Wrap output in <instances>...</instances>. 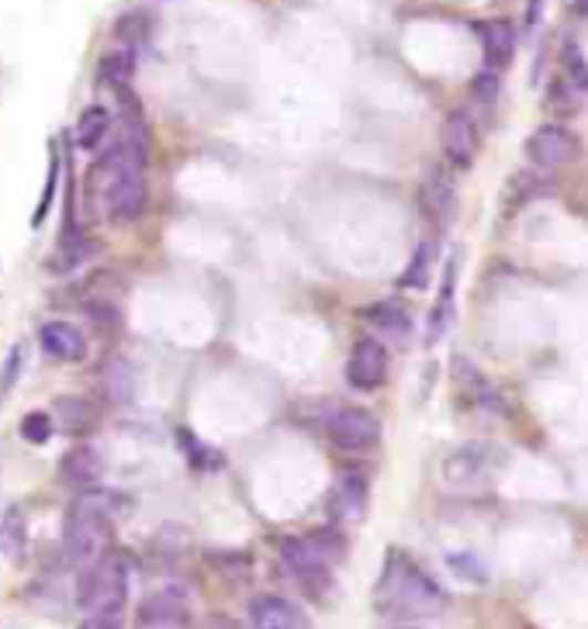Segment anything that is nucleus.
Here are the masks:
<instances>
[{
    "mask_svg": "<svg viewBox=\"0 0 588 629\" xmlns=\"http://www.w3.org/2000/svg\"><path fill=\"white\" fill-rule=\"evenodd\" d=\"M343 543L336 533H312V536H288L281 539V560L285 567L295 575V581L312 591L322 595L332 585V564L340 560Z\"/></svg>",
    "mask_w": 588,
    "mask_h": 629,
    "instance_id": "nucleus-5",
    "label": "nucleus"
},
{
    "mask_svg": "<svg viewBox=\"0 0 588 629\" xmlns=\"http://www.w3.org/2000/svg\"><path fill=\"white\" fill-rule=\"evenodd\" d=\"M388 378V350L374 336H363L353 342V353L347 360V381L357 391H374Z\"/></svg>",
    "mask_w": 588,
    "mask_h": 629,
    "instance_id": "nucleus-8",
    "label": "nucleus"
},
{
    "mask_svg": "<svg viewBox=\"0 0 588 629\" xmlns=\"http://www.w3.org/2000/svg\"><path fill=\"white\" fill-rule=\"evenodd\" d=\"M440 146H443V156L457 169H467L474 163V156H478V125H474L467 111L446 114V122L440 128Z\"/></svg>",
    "mask_w": 588,
    "mask_h": 629,
    "instance_id": "nucleus-9",
    "label": "nucleus"
},
{
    "mask_svg": "<svg viewBox=\"0 0 588 629\" xmlns=\"http://www.w3.org/2000/svg\"><path fill=\"white\" fill-rule=\"evenodd\" d=\"M249 626L254 629H312L308 616L281 595H260L249 602Z\"/></svg>",
    "mask_w": 588,
    "mask_h": 629,
    "instance_id": "nucleus-11",
    "label": "nucleus"
},
{
    "mask_svg": "<svg viewBox=\"0 0 588 629\" xmlns=\"http://www.w3.org/2000/svg\"><path fill=\"white\" fill-rule=\"evenodd\" d=\"M55 184H60V156H55V153H52V166H49V181H45V187H42V197H39V208H35V215H32V225H42L45 212L52 208V197H55Z\"/></svg>",
    "mask_w": 588,
    "mask_h": 629,
    "instance_id": "nucleus-30",
    "label": "nucleus"
},
{
    "mask_svg": "<svg viewBox=\"0 0 588 629\" xmlns=\"http://www.w3.org/2000/svg\"><path fill=\"white\" fill-rule=\"evenodd\" d=\"M122 498L115 492L91 488L83 492L70 512H66V526H63V557L73 567L87 570L97 564L107 547H111V516L118 512Z\"/></svg>",
    "mask_w": 588,
    "mask_h": 629,
    "instance_id": "nucleus-3",
    "label": "nucleus"
},
{
    "mask_svg": "<svg viewBox=\"0 0 588 629\" xmlns=\"http://www.w3.org/2000/svg\"><path fill=\"white\" fill-rule=\"evenodd\" d=\"M28 550V516L21 505H11L0 516V554L8 560H21Z\"/></svg>",
    "mask_w": 588,
    "mask_h": 629,
    "instance_id": "nucleus-20",
    "label": "nucleus"
},
{
    "mask_svg": "<svg viewBox=\"0 0 588 629\" xmlns=\"http://www.w3.org/2000/svg\"><path fill=\"white\" fill-rule=\"evenodd\" d=\"M581 156V142L565 125H540L526 138V159L540 169H561Z\"/></svg>",
    "mask_w": 588,
    "mask_h": 629,
    "instance_id": "nucleus-6",
    "label": "nucleus"
},
{
    "mask_svg": "<svg viewBox=\"0 0 588 629\" xmlns=\"http://www.w3.org/2000/svg\"><path fill=\"white\" fill-rule=\"evenodd\" d=\"M135 76V49H111L107 55H101L97 63V80L104 87H115L118 94L128 91V83Z\"/></svg>",
    "mask_w": 588,
    "mask_h": 629,
    "instance_id": "nucleus-19",
    "label": "nucleus"
},
{
    "mask_svg": "<svg viewBox=\"0 0 588 629\" xmlns=\"http://www.w3.org/2000/svg\"><path fill=\"white\" fill-rule=\"evenodd\" d=\"M436 260H440V246H436V239L419 243V246H415V252H412V260H409V267H405V270H402V277H399V283H402V288H409V291L426 288L430 277H433Z\"/></svg>",
    "mask_w": 588,
    "mask_h": 629,
    "instance_id": "nucleus-21",
    "label": "nucleus"
},
{
    "mask_svg": "<svg viewBox=\"0 0 588 629\" xmlns=\"http://www.w3.org/2000/svg\"><path fill=\"white\" fill-rule=\"evenodd\" d=\"M540 11H544V0H529V11H526V24H537Z\"/></svg>",
    "mask_w": 588,
    "mask_h": 629,
    "instance_id": "nucleus-34",
    "label": "nucleus"
},
{
    "mask_svg": "<svg viewBox=\"0 0 588 629\" xmlns=\"http://www.w3.org/2000/svg\"><path fill=\"white\" fill-rule=\"evenodd\" d=\"M575 14H588V0H571Z\"/></svg>",
    "mask_w": 588,
    "mask_h": 629,
    "instance_id": "nucleus-35",
    "label": "nucleus"
},
{
    "mask_svg": "<svg viewBox=\"0 0 588 629\" xmlns=\"http://www.w3.org/2000/svg\"><path fill=\"white\" fill-rule=\"evenodd\" d=\"M363 319H368L384 339L391 342H405L412 336V319H409V311L395 301H378L371 305L368 311H363Z\"/></svg>",
    "mask_w": 588,
    "mask_h": 629,
    "instance_id": "nucleus-18",
    "label": "nucleus"
},
{
    "mask_svg": "<svg viewBox=\"0 0 588 629\" xmlns=\"http://www.w3.org/2000/svg\"><path fill=\"white\" fill-rule=\"evenodd\" d=\"M39 342L55 360H83V353H87V339L73 322H45L39 329Z\"/></svg>",
    "mask_w": 588,
    "mask_h": 629,
    "instance_id": "nucleus-15",
    "label": "nucleus"
},
{
    "mask_svg": "<svg viewBox=\"0 0 588 629\" xmlns=\"http://www.w3.org/2000/svg\"><path fill=\"white\" fill-rule=\"evenodd\" d=\"M478 35H482V49H485V66L492 73L506 70L516 55V32L506 18H492L478 24Z\"/></svg>",
    "mask_w": 588,
    "mask_h": 629,
    "instance_id": "nucleus-13",
    "label": "nucleus"
},
{
    "mask_svg": "<svg viewBox=\"0 0 588 629\" xmlns=\"http://www.w3.org/2000/svg\"><path fill=\"white\" fill-rule=\"evenodd\" d=\"M125 595H128V564L122 554H104L80 575L76 602L83 612H91V622H97L101 629H118Z\"/></svg>",
    "mask_w": 588,
    "mask_h": 629,
    "instance_id": "nucleus-4",
    "label": "nucleus"
},
{
    "mask_svg": "<svg viewBox=\"0 0 588 629\" xmlns=\"http://www.w3.org/2000/svg\"><path fill=\"white\" fill-rule=\"evenodd\" d=\"M451 308H454V264L443 277V291H440V301L430 314V342H440L443 332L451 329Z\"/></svg>",
    "mask_w": 588,
    "mask_h": 629,
    "instance_id": "nucleus-26",
    "label": "nucleus"
},
{
    "mask_svg": "<svg viewBox=\"0 0 588 629\" xmlns=\"http://www.w3.org/2000/svg\"><path fill=\"white\" fill-rule=\"evenodd\" d=\"M55 415H60V425L70 429V433H87V429L97 422V409L83 398H60L55 402Z\"/></svg>",
    "mask_w": 588,
    "mask_h": 629,
    "instance_id": "nucleus-24",
    "label": "nucleus"
},
{
    "mask_svg": "<svg viewBox=\"0 0 588 629\" xmlns=\"http://www.w3.org/2000/svg\"><path fill=\"white\" fill-rule=\"evenodd\" d=\"M454 187L451 184H443V181H430L426 187H423V208H426V215H433V221H451L454 218Z\"/></svg>",
    "mask_w": 588,
    "mask_h": 629,
    "instance_id": "nucleus-25",
    "label": "nucleus"
},
{
    "mask_svg": "<svg viewBox=\"0 0 588 629\" xmlns=\"http://www.w3.org/2000/svg\"><path fill=\"white\" fill-rule=\"evenodd\" d=\"M107 128H111L107 107H101V104L87 107V111L80 114V122H76V146L80 149H97L101 138L107 135Z\"/></svg>",
    "mask_w": 588,
    "mask_h": 629,
    "instance_id": "nucleus-23",
    "label": "nucleus"
},
{
    "mask_svg": "<svg viewBox=\"0 0 588 629\" xmlns=\"http://www.w3.org/2000/svg\"><path fill=\"white\" fill-rule=\"evenodd\" d=\"M374 606L395 619H430L446 609V591L415 560L388 550L381 578L374 588Z\"/></svg>",
    "mask_w": 588,
    "mask_h": 629,
    "instance_id": "nucleus-2",
    "label": "nucleus"
},
{
    "mask_svg": "<svg viewBox=\"0 0 588 629\" xmlns=\"http://www.w3.org/2000/svg\"><path fill=\"white\" fill-rule=\"evenodd\" d=\"M101 474H104V461L94 446H73L60 464L63 484H70V488H83V492H91L101 481Z\"/></svg>",
    "mask_w": 588,
    "mask_h": 629,
    "instance_id": "nucleus-14",
    "label": "nucleus"
},
{
    "mask_svg": "<svg viewBox=\"0 0 588 629\" xmlns=\"http://www.w3.org/2000/svg\"><path fill=\"white\" fill-rule=\"evenodd\" d=\"M18 374H21V350H11V353H8V363H4V374H0V405H4V398L11 394Z\"/></svg>",
    "mask_w": 588,
    "mask_h": 629,
    "instance_id": "nucleus-33",
    "label": "nucleus"
},
{
    "mask_svg": "<svg viewBox=\"0 0 588 629\" xmlns=\"http://www.w3.org/2000/svg\"><path fill=\"white\" fill-rule=\"evenodd\" d=\"M21 440L32 446H45L52 440V419L45 412H28L21 419Z\"/></svg>",
    "mask_w": 588,
    "mask_h": 629,
    "instance_id": "nucleus-29",
    "label": "nucleus"
},
{
    "mask_svg": "<svg viewBox=\"0 0 588 629\" xmlns=\"http://www.w3.org/2000/svg\"><path fill=\"white\" fill-rule=\"evenodd\" d=\"M97 388L107 402H132L135 394V367L125 360V357H111L104 367H101V378H97Z\"/></svg>",
    "mask_w": 588,
    "mask_h": 629,
    "instance_id": "nucleus-17",
    "label": "nucleus"
},
{
    "mask_svg": "<svg viewBox=\"0 0 588 629\" xmlns=\"http://www.w3.org/2000/svg\"><path fill=\"white\" fill-rule=\"evenodd\" d=\"M326 433L340 450H371L381 440V425L371 412L343 405L326 419Z\"/></svg>",
    "mask_w": 588,
    "mask_h": 629,
    "instance_id": "nucleus-7",
    "label": "nucleus"
},
{
    "mask_svg": "<svg viewBox=\"0 0 588 629\" xmlns=\"http://www.w3.org/2000/svg\"><path fill=\"white\" fill-rule=\"evenodd\" d=\"M581 101H585V87L578 80H571V76H557L554 83H550V94H547V107L557 114V118H568V114H578V107H581Z\"/></svg>",
    "mask_w": 588,
    "mask_h": 629,
    "instance_id": "nucleus-22",
    "label": "nucleus"
},
{
    "mask_svg": "<svg viewBox=\"0 0 588 629\" xmlns=\"http://www.w3.org/2000/svg\"><path fill=\"white\" fill-rule=\"evenodd\" d=\"M91 252H94L91 243H83V239H73V243H70V239H66L63 249L52 256V264H49V267H52L55 274H66V270H73V267H80L83 260H87Z\"/></svg>",
    "mask_w": 588,
    "mask_h": 629,
    "instance_id": "nucleus-28",
    "label": "nucleus"
},
{
    "mask_svg": "<svg viewBox=\"0 0 588 629\" xmlns=\"http://www.w3.org/2000/svg\"><path fill=\"white\" fill-rule=\"evenodd\" d=\"M135 629H190L184 598L171 595V591L149 595L146 602H143V609H138Z\"/></svg>",
    "mask_w": 588,
    "mask_h": 629,
    "instance_id": "nucleus-12",
    "label": "nucleus"
},
{
    "mask_svg": "<svg viewBox=\"0 0 588 629\" xmlns=\"http://www.w3.org/2000/svg\"><path fill=\"white\" fill-rule=\"evenodd\" d=\"M332 516L336 523H357L363 519V508H368V484L360 474H343L332 488Z\"/></svg>",
    "mask_w": 588,
    "mask_h": 629,
    "instance_id": "nucleus-16",
    "label": "nucleus"
},
{
    "mask_svg": "<svg viewBox=\"0 0 588 629\" xmlns=\"http://www.w3.org/2000/svg\"><path fill=\"white\" fill-rule=\"evenodd\" d=\"M471 94H474V101H482L485 107H492L498 101V76L492 70L478 73L471 80Z\"/></svg>",
    "mask_w": 588,
    "mask_h": 629,
    "instance_id": "nucleus-31",
    "label": "nucleus"
},
{
    "mask_svg": "<svg viewBox=\"0 0 588 629\" xmlns=\"http://www.w3.org/2000/svg\"><path fill=\"white\" fill-rule=\"evenodd\" d=\"M502 461H506V450H498L492 443H471V446L457 450L451 461L443 464V474L451 481H457V484H471V481H482Z\"/></svg>",
    "mask_w": 588,
    "mask_h": 629,
    "instance_id": "nucleus-10",
    "label": "nucleus"
},
{
    "mask_svg": "<svg viewBox=\"0 0 588 629\" xmlns=\"http://www.w3.org/2000/svg\"><path fill=\"white\" fill-rule=\"evenodd\" d=\"M451 567L457 570V575H461L464 581H478V585H482V581L488 578V575H485V567H482L478 560H474L471 554H454V557H451Z\"/></svg>",
    "mask_w": 588,
    "mask_h": 629,
    "instance_id": "nucleus-32",
    "label": "nucleus"
},
{
    "mask_svg": "<svg viewBox=\"0 0 588 629\" xmlns=\"http://www.w3.org/2000/svg\"><path fill=\"white\" fill-rule=\"evenodd\" d=\"M149 32H153V14H146V11H128V14H122L118 24H115V35H118L128 49L138 45V42H146Z\"/></svg>",
    "mask_w": 588,
    "mask_h": 629,
    "instance_id": "nucleus-27",
    "label": "nucleus"
},
{
    "mask_svg": "<svg viewBox=\"0 0 588 629\" xmlns=\"http://www.w3.org/2000/svg\"><path fill=\"white\" fill-rule=\"evenodd\" d=\"M94 187L111 221H135L146 205V138L143 122H132L128 135L115 142L94 166Z\"/></svg>",
    "mask_w": 588,
    "mask_h": 629,
    "instance_id": "nucleus-1",
    "label": "nucleus"
}]
</instances>
